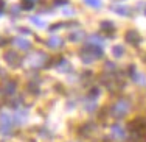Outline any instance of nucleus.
Here are the masks:
<instances>
[{"instance_id": "obj_20", "label": "nucleus", "mask_w": 146, "mask_h": 142, "mask_svg": "<svg viewBox=\"0 0 146 142\" xmlns=\"http://www.w3.org/2000/svg\"><path fill=\"white\" fill-rule=\"evenodd\" d=\"M62 13H64V16H73V14H75V9L70 8V6H67V8L62 9Z\"/></svg>"}, {"instance_id": "obj_28", "label": "nucleus", "mask_w": 146, "mask_h": 142, "mask_svg": "<svg viewBox=\"0 0 146 142\" xmlns=\"http://www.w3.org/2000/svg\"><path fill=\"white\" fill-rule=\"evenodd\" d=\"M145 63H146V56H145Z\"/></svg>"}, {"instance_id": "obj_7", "label": "nucleus", "mask_w": 146, "mask_h": 142, "mask_svg": "<svg viewBox=\"0 0 146 142\" xmlns=\"http://www.w3.org/2000/svg\"><path fill=\"white\" fill-rule=\"evenodd\" d=\"M13 44H14L17 48H20V50H30V47H31V42L27 39H23V38H14V39H13Z\"/></svg>"}, {"instance_id": "obj_21", "label": "nucleus", "mask_w": 146, "mask_h": 142, "mask_svg": "<svg viewBox=\"0 0 146 142\" xmlns=\"http://www.w3.org/2000/svg\"><path fill=\"white\" fill-rule=\"evenodd\" d=\"M22 6H23V9H31L33 8V2H31V0H25Z\"/></svg>"}, {"instance_id": "obj_4", "label": "nucleus", "mask_w": 146, "mask_h": 142, "mask_svg": "<svg viewBox=\"0 0 146 142\" xmlns=\"http://www.w3.org/2000/svg\"><path fill=\"white\" fill-rule=\"evenodd\" d=\"M13 116L9 113H2L0 114V133L5 134V136H8L9 133H11V128H13Z\"/></svg>"}, {"instance_id": "obj_18", "label": "nucleus", "mask_w": 146, "mask_h": 142, "mask_svg": "<svg viewBox=\"0 0 146 142\" xmlns=\"http://www.w3.org/2000/svg\"><path fill=\"white\" fill-rule=\"evenodd\" d=\"M123 52H124L123 46H115V47H112V55H113V56H117V58H120L121 55H123Z\"/></svg>"}, {"instance_id": "obj_8", "label": "nucleus", "mask_w": 146, "mask_h": 142, "mask_svg": "<svg viewBox=\"0 0 146 142\" xmlns=\"http://www.w3.org/2000/svg\"><path fill=\"white\" fill-rule=\"evenodd\" d=\"M124 39H126V42H129V44H138V42H140V36H138V33L135 31V30H129V31H126Z\"/></svg>"}, {"instance_id": "obj_6", "label": "nucleus", "mask_w": 146, "mask_h": 142, "mask_svg": "<svg viewBox=\"0 0 146 142\" xmlns=\"http://www.w3.org/2000/svg\"><path fill=\"white\" fill-rule=\"evenodd\" d=\"M110 133H112V137H113V139H117V141H123L124 137H126V133H124L123 127L118 125V123L110 128Z\"/></svg>"}, {"instance_id": "obj_29", "label": "nucleus", "mask_w": 146, "mask_h": 142, "mask_svg": "<svg viewBox=\"0 0 146 142\" xmlns=\"http://www.w3.org/2000/svg\"><path fill=\"white\" fill-rule=\"evenodd\" d=\"M31 2H34V0H31Z\"/></svg>"}, {"instance_id": "obj_12", "label": "nucleus", "mask_w": 146, "mask_h": 142, "mask_svg": "<svg viewBox=\"0 0 146 142\" xmlns=\"http://www.w3.org/2000/svg\"><path fill=\"white\" fill-rule=\"evenodd\" d=\"M27 111H17V113L14 114V117H13V120H14L16 123H23L27 120Z\"/></svg>"}, {"instance_id": "obj_23", "label": "nucleus", "mask_w": 146, "mask_h": 142, "mask_svg": "<svg viewBox=\"0 0 146 142\" xmlns=\"http://www.w3.org/2000/svg\"><path fill=\"white\" fill-rule=\"evenodd\" d=\"M20 11V6H13V14H19Z\"/></svg>"}, {"instance_id": "obj_24", "label": "nucleus", "mask_w": 146, "mask_h": 142, "mask_svg": "<svg viewBox=\"0 0 146 142\" xmlns=\"http://www.w3.org/2000/svg\"><path fill=\"white\" fill-rule=\"evenodd\" d=\"M54 3H56V5H65L67 0H54Z\"/></svg>"}, {"instance_id": "obj_15", "label": "nucleus", "mask_w": 146, "mask_h": 142, "mask_svg": "<svg viewBox=\"0 0 146 142\" xmlns=\"http://www.w3.org/2000/svg\"><path fill=\"white\" fill-rule=\"evenodd\" d=\"M82 38H84V31H73V33H70V36H68V39L70 41H73V42H78V41H81Z\"/></svg>"}, {"instance_id": "obj_1", "label": "nucleus", "mask_w": 146, "mask_h": 142, "mask_svg": "<svg viewBox=\"0 0 146 142\" xmlns=\"http://www.w3.org/2000/svg\"><path fill=\"white\" fill-rule=\"evenodd\" d=\"M131 142H146V119L138 117L129 123Z\"/></svg>"}, {"instance_id": "obj_25", "label": "nucleus", "mask_w": 146, "mask_h": 142, "mask_svg": "<svg viewBox=\"0 0 146 142\" xmlns=\"http://www.w3.org/2000/svg\"><path fill=\"white\" fill-rule=\"evenodd\" d=\"M61 27H64V23H56V25H53L50 30H56V28H61Z\"/></svg>"}, {"instance_id": "obj_26", "label": "nucleus", "mask_w": 146, "mask_h": 142, "mask_svg": "<svg viewBox=\"0 0 146 142\" xmlns=\"http://www.w3.org/2000/svg\"><path fill=\"white\" fill-rule=\"evenodd\" d=\"M3 8H5V2L0 0V13H3Z\"/></svg>"}, {"instance_id": "obj_2", "label": "nucleus", "mask_w": 146, "mask_h": 142, "mask_svg": "<svg viewBox=\"0 0 146 142\" xmlns=\"http://www.w3.org/2000/svg\"><path fill=\"white\" fill-rule=\"evenodd\" d=\"M47 55L44 53V52H34V53H31L30 56L25 58V64L28 66V67H42V66H45V63H47Z\"/></svg>"}, {"instance_id": "obj_19", "label": "nucleus", "mask_w": 146, "mask_h": 142, "mask_svg": "<svg viewBox=\"0 0 146 142\" xmlns=\"http://www.w3.org/2000/svg\"><path fill=\"white\" fill-rule=\"evenodd\" d=\"M84 3L89 6H93V8H100V6L103 5L101 0H84Z\"/></svg>"}, {"instance_id": "obj_5", "label": "nucleus", "mask_w": 146, "mask_h": 142, "mask_svg": "<svg viewBox=\"0 0 146 142\" xmlns=\"http://www.w3.org/2000/svg\"><path fill=\"white\" fill-rule=\"evenodd\" d=\"M3 58H5V61L8 63L11 67H19L20 66V58L17 56V53L14 50H8L5 52V55H3Z\"/></svg>"}, {"instance_id": "obj_17", "label": "nucleus", "mask_w": 146, "mask_h": 142, "mask_svg": "<svg viewBox=\"0 0 146 142\" xmlns=\"http://www.w3.org/2000/svg\"><path fill=\"white\" fill-rule=\"evenodd\" d=\"M89 44H92V46H103V39L100 36H96V34H93V36L89 38Z\"/></svg>"}, {"instance_id": "obj_16", "label": "nucleus", "mask_w": 146, "mask_h": 142, "mask_svg": "<svg viewBox=\"0 0 146 142\" xmlns=\"http://www.w3.org/2000/svg\"><path fill=\"white\" fill-rule=\"evenodd\" d=\"M30 20H31V22H33L36 27H39V28H45V22H44L42 19H40L39 16H31Z\"/></svg>"}, {"instance_id": "obj_3", "label": "nucleus", "mask_w": 146, "mask_h": 142, "mask_svg": "<svg viewBox=\"0 0 146 142\" xmlns=\"http://www.w3.org/2000/svg\"><path fill=\"white\" fill-rule=\"evenodd\" d=\"M129 109H131V103L127 102V100L121 98V100H118L115 105L112 106V111H110V113H112L113 117L121 119V117H124L127 113H129Z\"/></svg>"}, {"instance_id": "obj_27", "label": "nucleus", "mask_w": 146, "mask_h": 142, "mask_svg": "<svg viewBox=\"0 0 146 142\" xmlns=\"http://www.w3.org/2000/svg\"><path fill=\"white\" fill-rule=\"evenodd\" d=\"M20 31H22V33H27V34H30V30H27V28H20Z\"/></svg>"}, {"instance_id": "obj_14", "label": "nucleus", "mask_w": 146, "mask_h": 142, "mask_svg": "<svg viewBox=\"0 0 146 142\" xmlns=\"http://www.w3.org/2000/svg\"><path fill=\"white\" fill-rule=\"evenodd\" d=\"M112 9L117 13V14H120V16H129L131 14V9L127 8V6H113Z\"/></svg>"}, {"instance_id": "obj_10", "label": "nucleus", "mask_w": 146, "mask_h": 142, "mask_svg": "<svg viewBox=\"0 0 146 142\" xmlns=\"http://www.w3.org/2000/svg\"><path fill=\"white\" fill-rule=\"evenodd\" d=\"M81 58H82V61H84L86 64L92 63V61L96 60V58L93 56V53H92V52H89L87 48H82V50H81Z\"/></svg>"}, {"instance_id": "obj_11", "label": "nucleus", "mask_w": 146, "mask_h": 142, "mask_svg": "<svg viewBox=\"0 0 146 142\" xmlns=\"http://www.w3.org/2000/svg\"><path fill=\"white\" fill-rule=\"evenodd\" d=\"M101 30H103V31H106L109 36H113V30H115V27H113L112 22L104 20V22H101Z\"/></svg>"}, {"instance_id": "obj_13", "label": "nucleus", "mask_w": 146, "mask_h": 142, "mask_svg": "<svg viewBox=\"0 0 146 142\" xmlns=\"http://www.w3.org/2000/svg\"><path fill=\"white\" fill-rule=\"evenodd\" d=\"M47 44H48L51 48H58V47L62 44V39H61L59 36H50V39L47 41Z\"/></svg>"}, {"instance_id": "obj_9", "label": "nucleus", "mask_w": 146, "mask_h": 142, "mask_svg": "<svg viewBox=\"0 0 146 142\" xmlns=\"http://www.w3.org/2000/svg\"><path fill=\"white\" fill-rule=\"evenodd\" d=\"M129 74L132 75L134 81H137V83H140V84L146 86V77H145V75H141L140 72H137V70H135V67H131V72H129Z\"/></svg>"}, {"instance_id": "obj_22", "label": "nucleus", "mask_w": 146, "mask_h": 142, "mask_svg": "<svg viewBox=\"0 0 146 142\" xmlns=\"http://www.w3.org/2000/svg\"><path fill=\"white\" fill-rule=\"evenodd\" d=\"M6 89H8L9 92H13V91L16 89V84H14V83H8V86H6Z\"/></svg>"}]
</instances>
